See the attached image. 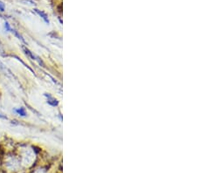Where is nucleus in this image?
Here are the masks:
<instances>
[{
    "label": "nucleus",
    "instance_id": "f257e3e1",
    "mask_svg": "<svg viewBox=\"0 0 197 173\" xmlns=\"http://www.w3.org/2000/svg\"><path fill=\"white\" fill-rule=\"evenodd\" d=\"M23 50H24V52L26 53V54H27V55H28V56H29V57H30L31 59H34V60H37V61H38V62H39V63L40 64V65H42V67H45V65H44V63H43V62H42V60H40V59H39V58H38V57H36L35 55H34V53H32V52H31V51L29 50V49H27L26 47H23Z\"/></svg>",
    "mask_w": 197,
    "mask_h": 173
},
{
    "label": "nucleus",
    "instance_id": "f03ea898",
    "mask_svg": "<svg viewBox=\"0 0 197 173\" xmlns=\"http://www.w3.org/2000/svg\"><path fill=\"white\" fill-rule=\"evenodd\" d=\"M45 95H46V96L47 97V103H48L49 105L53 106V107L58 106L59 102H58V101L56 100L55 98L52 97L51 95H49V94H45Z\"/></svg>",
    "mask_w": 197,
    "mask_h": 173
},
{
    "label": "nucleus",
    "instance_id": "7ed1b4c3",
    "mask_svg": "<svg viewBox=\"0 0 197 173\" xmlns=\"http://www.w3.org/2000/svg\"><path fill=\"white\" fill-rule=\"evenodd\" d=\"M34 12L37 13V14H39V16H40V18H42L43 20L46 22V23L49 24V19H48V17H47V15L46 14V13H44V12L40 11V10H39V9H34Z\"/></svg>",
    "mask_w": 197,
    "mask_h": 173
},
{
    "label": "nucleus",
    "instance_id": "20e7f679",
    "mask_svg": "<svg viewBox=\"0 0 197 173\" xmlns=\"http://www.w3.org/2000/svg\"><path fill=\"white\" fill-rule=\"evenodd\" d=\"M14 111L18 114H19L20 116H26V112L24 108H19V109H14Z\"/></svg>",
    "mask_w": 197,
    "mask_h": 173
},
{
    "label": "nucleus",
    "instance_id": "39448f33",
    "mask_svg": "<svg viewBox=\"0 0 197 173\" xmlns=\"http://www.w3.org/2000/svg\"><path fill=\"white\" fill-rule=\"evenodd\" d=\"M11 32H13V34H14V35H15V36H16V37H17L18 38V39H20V40H21L22 42H24V43H25V44H26V40L24 39V38L22 37V36H21V35H20V34H19V33H18V32H17V31H16V30L12 29V31H11Z\"/></svg>",
    "mask_w": 197,
    "mask_h": 173
},
{
    "label": "nucleus",
    "instance_id": "423d86ee",
    "mask_svg": "<svg viewBox=\"0 0 197 173\" xmlns=\"http://www.w3.org/2000/svg\"><path fill=\"white\" fill-rule=\"evenodd\" d=\"M20 2H22L23 4H28L31 5H35V3L32 0H20Z\"/></svg>",
    "mask_w": 197,
    "mask_h": 173
},
{
    "label": "nucleus",
    "instance_id": "0eeeda50",
    "mask_svg": "<svg viewBox=\"0 0 197 173\" xmlns=\"http://www.w3.org/2000/svg\"><path fill=\"white\" fill-rule=\"evenodd\" d=\"M4 27H5L6 31H8V32H11V31H12V27L10 26L8 22H5V23H4Z\"/></svg>",
    "mask_w": 197,
    "mask_h": 173
},
{
    "label": "nucleus",
    "instance_id": "6e6552de",
    "mask_svg": "<svg viewBox=\"0 0 197 173\" xmlns=\"http://www.w3.org/2000/svg\"><path fill=\"white\" fill-rule=\"evenodd\" d=\"M4 9H5L4 4L2 2V1H0V11H1V12H4Z\"/></svg>",
    "mask_w": 197,
    "mask_h": 173
},
{
    "label": "nucleus",
    "instance_id": "1a4fd4ad",
    "mask_svg": "<svg viewBox=\"0 0 197 173\" xmlns=\"http://www.w3.org/2000/svg\"><path fill=\"white\" fill-rule=\"evenodd\" d=\"M0 118L1 119H5V120H7V116H5L4 114H0Z\"/></svg>",
    "mask_w": 197,
    "mask_h": 173
}]
</instances>
